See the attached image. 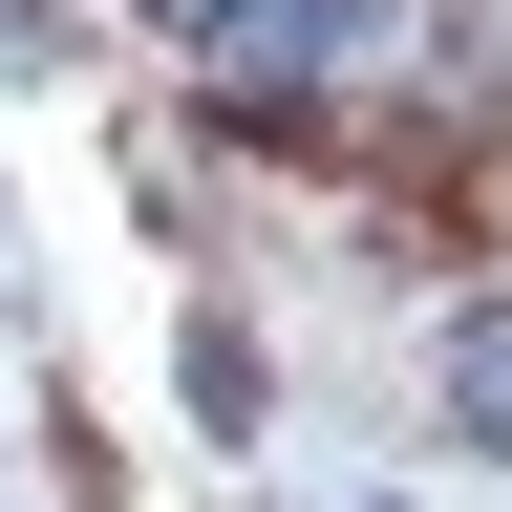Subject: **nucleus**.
<instances>
[{
	"label": "nucleus",
	"instance_id": "obj_1",
	"mask_svg": "<svg viewBox=\"0 0 512 512\" xmlns=\"http://www.w3.org/2000/svg\"><path fill=\"white\" fill-rule=\"evenodd\" d=\"M150 22H171V43L214 64L235 107H256V86H320V64L363 43V0H150Z\"/></svg>",
	"mask_w": 512,
	"mask_h": 512
},
{
	"label": "nucleus",
	"instance_id": "obj_2",
	"mask_svg": "<svg viewBox=\"0 0 512 512\" xmlns=\"http://www.w3.org/2000/svg\"><path fill=\"white\" fill-rule=\"evenodd\" d=\"M448 406H470V448H512V299L448 320Z\"/></svg>",
	"mask_w": 512,
	"mask_h": 512
}]
</instances>
